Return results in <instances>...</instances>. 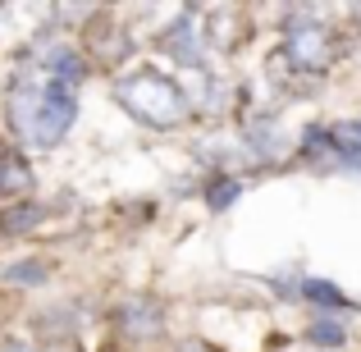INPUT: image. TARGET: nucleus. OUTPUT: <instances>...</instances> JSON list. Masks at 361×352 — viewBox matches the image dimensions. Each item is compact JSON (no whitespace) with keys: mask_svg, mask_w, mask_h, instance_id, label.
<instances>
[{"mask_svg":"<svg viewBox=\"0 0 361 352\" xmlns=\"http://www.w3.org/2000/svg\"><path fill=\"white\" fill-rule=\"evenodd\" d=\"M238 193H243V183H238V178H224V183H220V188L211 193V206H229V202H233Z\"/></svg>","mask_w":361,"mask_h":352,"instance_id":"10","label":"nucleus"},{"mask_svg":"<svg viewBox=\"0 0 361 352\" xmlns=\"http://www.w3.org/2000/svg\"><path fill=\"white\" fill-rule=\"evenodd\" d=\"M307 293H311L316 302H334V307H343V293H334V284H316V279H311Z\"/></svg>","mask_w":361,"mask_h":352,"instance_id":"11","label":"nucleus"},{"mask_svg":"<svg viewBox=\"0 0 361 352\" xmlns=\"http://www.w3.org/2000/svg\"><path fill=\"white\" fill-rule=\"evenodd\" d=\"M283 55H288L298 69H320V64H325V55H329L325 28H320V23H298V28H288Z\"/></svg>","mask_w":361,"mask_h":352,"instance_id":"3","label":"nucleus"},{"mask_svg":"<svg viewBox=\"0 0 361 352\" xmlns=\"http://www.w3.org/2000/svg\"><path fill=\"white\" fill-rule=\"evenodd\" d=\"M9 284H42L46 279V265H37V261H23V265H9V274H5Z\"/></svg>","mask_w":361,"mask_h":352,"instance_id":"6","label":"nucleus"},{"mask_svg":"<svg viewBox=\"0 0 361 352\" xmlns=\"http://www.w3.org/2000/svg\"><path fill=\"white\" fill-rule=\"evenodd\" d=\"M123 329H128V334H156L160 329V311H156V302H128V307H123Z\"/></svg>","mask_w":361,"mask_h":352,"instance_id":"5","label":"nucleus"},{"mask_svg":"<svg viewBox=\"0 0 361 352\" xmlns=\"http://www.w3.org/2000/svg\"><path fill=\"white\" fill-rule=\"evenodd\" d=\"M334 138H338V147H348V151L361 156V123H343V128H334Z\"/></svg>","mask_w":361,"mask_h":352,"instance_id":"8","label":"nucleus"},{"mask_svg":"<svg viewBox=\"0 0 361 352\" xmlns=\"http://www.w3.org/2000/svg\"><path fill=\"white\" fill-rule=\"evenodd\" d=\"M115 97H119V106H128L142 123H156V128H169V123L188 119V97L165 73H151V69L128 73V78H119Z\"/></svg>","mask_w":361,"mask_h":352,"instance_id":"2","label":"nucleus"},{"mask_svg":"<svg viewBox=\"0 0 361 352\" xmlns=\"http://www.w3.org/2000/svg\"><path fill=\"white\" fill-rule=\"evenodd\" d=\"M311 339H316V344H325V348H338V344H343V329H338L334 320H320V325L311 329Z\"/></svg>","mask_w":361,"mask_h":352,"instance_id":"7","label":"nucleus"},{"mask_svg":"<svg viewBox=\"0 0 361 352\" xmlns=\"http://www.w3.org/2000/svg\"><path fill=\"white\" fill-rule=\"evenodd\" d=\"M5 352H32V348H23V344H9Z\"/></svg>","mask_w":361,"mask_h":352,"instance_id":"12","label":"nucleus"},{"mask_svg":"<svg viewBox=\"0 0 361 352\" xmlns=\"http://www.w3.org/2000/svg\"><path fill=\"white\" fill-rule=\"evenodd\" d=\"M9 119H14V133L23 142L55 147L78 119V101L69 87H55V83H18L9 97Z\"/></svg>","mask_w":361,"mask_h":352,"instance_id":"1","label":"nucleus"},{"mask_svg":"<svg viewBox=\"0 0 361 352\" xmlns=\"http://www.w3.org/2000/svg\"><path fill=\"white\" fill-rule=\"evenodd\" d=\"M37 206H18V211H9V220H5V229H27V224H37Z\"/></svg>","mask_w":361,"mask_h":352,"instance_id":"9","label":"nucleus"},{"mask_svg":"<svg viewBox=\"0 0 361 352\" xmlns=\"http://www.w3.org/2000/svg\"><path fill=\"white\" fill-rule=\"evenodd\" d=\"M165 51L174 55V60H183V64H197V60H202V32H197L192 23H178V28H169V37H165Z\"/></svg>","mask_w":361,"mask_h":352,"instance_id":"4","label":"nucleus"}]
</instances>
